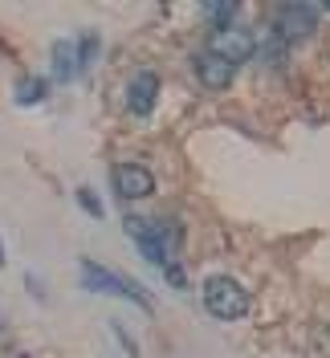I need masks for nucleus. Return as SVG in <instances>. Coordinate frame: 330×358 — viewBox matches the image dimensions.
Masks as SVG:
<instances>
[{"mask_svg":"<svg viewBox=\"0 0 330 358\" xmlns=\"http://www.w3.org/2000/svg\"><path fill=\"white\" fill-rule=\"evenodd\" d=\"M204 306H208V313L220 317V322H237V317L249 313V293H245L233 277H208V281H204Z\"/></svg>","mask_w":330,"mask_h":358,"instance_id":"obj_1","label":"nucleus"},{"mask_svg":"<svg viewBox=\"0 0 330 358\" xmlns=\"http://www.w3.org/2000/svg\"><path fill=\"white\" fill-rule=\"evenodd\" d=\"M78 203L86 208V212L94 216V220H102V216H106V208H102V203L94 200V192H90V187H78Z\"/></svg>","mask_w":330,"mask_h":358,"instance_id":"obj_11","label":"nucleus"},{"mask_svg":"<svg viewBox=\"0 0 330 358\" xmlns=\"http://www.w3.org/2000/svg\"><path fill=\"white\" fill-rule=\"evenodd\" d=\"M82 73V49L74 41H57L53 45V78L57 82H69Z\"/></svg>","mask_w":330,"mask_h":358,"instance_id":"obj_8","label":"nucleus"},{"mask_svg":"<svg viewBox=\"0 0 330 358\" xmlns=\"http://www.w3.org/2000/svg\"><path fill=\"white\" fill-rule=\"evenodd\" d=\"M155 98H159V78H155L151 69H143V73H135L131 90H127V106L135 114H151Z\"/></svg>","mask_w":330,"mask_h":358,"instance_id":"obj_7","label":"nucleus"},{"mask_svg":"<svg viewBox=\"0 0 330 358\" xmlns=\"http://www.w3.org/2000/svg\"><path fill=\"white\" fill-rule=\"evenodd\" d=\"M110 179H114V192H118L123 200H143V196L155 192V176L147 167H139V163H118V167L110 171Z\"/></svg>","mask_w":330,"mask_h":358,"instance_id":"obj_4","label":"nucleus"},{"mask_svg":"<svg viewBox=\"0 0 330 358\" xmlns=\"http://www.w3.org/2000/svg\"><path fill=\"white\" fill-rule=\"evenodd\" d=\"M17 102H21V106L45 102V82L41 78H21V82H17Z\"/></svg>","mask_w":330,"mask_h":358,"instance_id":"obj_10","label":"nucleus"},{"mask_svg":"<svg viewBox=\"0 0 330 358\" xmlns=\"http://www.w3.org/2000/svg\"><path fill=\"white\" fill-rule=\"evenodd\" d=\"M326 334H330V330H326Z\"/></svg>","mask_w":330,"mask_h":358,"instance_id":"obj_15","label":"nucleus"},{"mask_svg":"<svg viewBox=\"0 0 330 358\" xmlns=\"http://www.w3.org/2000/svg\"><path fill=\"white\" fill-rule=\"evenodd\" d=\"M212 53H220L224 62H249L253 53H257V41L249 37V29H224L216 33V41H212Z\"/></svg>","mask_w":330,"mask_h":358,"instance_id":"obj_6","label":"nucleus"},{"mask_svg":"<svg viewBox=\"0 0 330 358\" xmlns=\"http://www.w3.org/2000/svg\"><path fill=\"white\" fill-rule=\"evenodd\" d=\"M0 265H4V245H0Z\"/></svg>","mask_w":330,"mask_h":358,"instance_id":"obj_13","label":"nucleus"},{"mask_svg":"<svg viewBox=\"0 0 330 358\" xmlns=\"http://www.w3.org/2000/svg\"><path fill=\"white\" fill-rule=\"evenodd\" d=\"M318 24V8L314 4H282L277 17H273V29L282 41H298V37H310Z\"/></svg>","mask_w":330,"mask_h":358,"instance_id":"obj_3","label":"nucleus"},{"mask_svg":"<svg viewBox=\"0 0 330 358\" xmlns=\"http://www.w3.org/2000/svg\"><path fill=\"white\" fill-rule=\"evenodd\" d=\"M326 8H330V4H326Z\"/></svg>","mask_w":330,"mask_h":358,"instance_id":"obj_14","label":"nucleus"},{"mask_svg":"<svg viewBox=\"0 0 330 358\" xmlns=\"http://www.w3.org/2000/svg\"><path fill=\"white\" fill-rule=\"evenodd\" d=\"M196 78H200V86H208V90H228L233 86V78H237V66L233 62H224L220 53H200L196 57Z\"/></svg>","mask_w":330,"mask_h":358,"instance_id":"obj_5","label":"nucleus"},{"mask_svg":"<svg viewBox=\"0 0 330 358\" xmlns=\"http://www.w3.org/2000/svg\"><path fill=\"white\" fill-rule=\"evenodd\" d=\"M163 277H167V281H172L176 289H184V268H179L176 261H167V265H163Z\"/></svg>","mask_w":330,"mask_h":358,"instance_id":"obj_12","label":"nucleus"},{"mask_svg":"<svg viewBox=\"0 0 330 358\" xmlns=\"http://www.w3.org/2000/svg\"><path fill=\"white\" fill-rule=\"evenodd\" d=\"M204 17L212 21L216 33H224V29H233V21H237V4H204Z\"/></svg>","mask_w":330,"mask_h":358,"instance_id":"obj_9","label":"nucleus"},{"mask_svg":"<svg viewBox=\"0 0 330 358\" xmlns=\"http://www.w3.org/2000/svg\"><path fill=\"white\" fill-rule=\"evenodd\" d=\"M82 281H86V289H94V293H114V297H127L135 306L151 310V297H147V293L139 289V285H131L127 277H118L114 268H102L98 261H82Z\"/></svg>","mask_w":330,"mask_h":358,"instance_id":"obj_2","label":"nucleus"}]
</instances>
